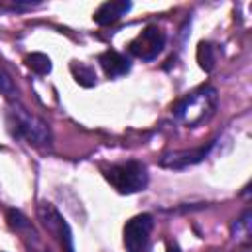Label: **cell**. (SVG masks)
Listing matches in <instances>:
<instances>
[{"mask_svg":"<svg viewBox=\"0 0 252 252\" xmlns=\"http://www.w3.org/2000/svg\"><path fill=\"white\" fill-rule=\"evenodd\" d=\"M215 108H217V91L207 85L177 100L173 106V116L181 120L185 126L195 128L197 124L209 120L215 114Z\"/></svg>","mask_w":252,"mask_h":252,"instance_id":"obj_1","label":"cell"},{"mask_svg":"<svg viewBox=\"0 0 252 252\" xmlns=\"http://www.w3.org/2000/svg\"><path fill=\"white\" fill-rule=\"evenodd\" d=\"M104 177L122 195H134L138 191H144L150 181L148 167L136 159L110 165L108 169H104Z\"/></svg>","mask_w":252,"mask_h":252,"instance_id":"obj_2","label":"cell"},{"mask_svg":"<svg viewBox=\"0 0 252 252\" xmlns=\"http://www.w3.org/2000/svg\"><path fill=\"white\" fill-rule=\"evenodd\" d=\"M10 124L16 128V134L24 138L28 144L33 146H49L51 144V130L45 120L35 114H30L22 106H14L10 110Z\"/></svg>","mask_w":252,"mask_h":252,"instance_id":"obj_3","label":"cell"},{"mask_svg":"<svg viewBox=\"0 0 252 252\" xmlns=\"http://www.w3.org/2000/svg\"><path fill=\"white\" fill-rule=\"evenodd\" d=\"M165 41H167L165 32L161 28H158L156 24H150L128 43V49L134 57H138L142 61H154L163 51Z\"/></svg>","mask_w":252,"mask_h":252,"instance_id":"obj_4","label":"cell"},{"mask_svg":"<svg viewBox=\"0 0 252 252\" xmlns=\"http://www.w3.org/2000/svg\"><path fill=\"white\" fill-rule=\"evenodd\" d=\"M37 217H39L41 224L49 230V234L57 238V242L61 244L63 252H75L73 230H71L69 222L61 217V213H59L51 203H39V207H37Z\"/></svg>","mask_w":252,"mask_h":252,"instance_id":"obj_5","label":"cell"},{"mask_svg":"<svg viewBox=\"0 0 252 252\" xmlns=\"http://www.w3.org/2000/svg\"><path fill=\"white\" fill-rule=\"evenodd\" d=\"M154 226V219L148 213H140L132 217L124 224V248L126 252H144L150 240V232Z\"/></svg>","mask_w":252,"mask_h":252,"instance_id":"obj_6","label":"cell"},{"mask_svg":"<svg viewBox=\"0 0 252 252\" xmlns=\"http://www.w3.org/2000/svg\"><path fill=\"white\" fill-rule=\"evenodd\" d=\"M211 148H213V142H209L207 146H201V148H193V150L171 152V154H165L159 163L163 167H169V169H185L189 165H195V163L203 161L209 156Z\"/></svg>","mask_w":252,"mask_h":252,"instance_id":"obj_7","label":"cell"},{"mask_svg":"<svg viewBox=\"0 0 252 252\" xmlns=\"http://www.w3.org/2000/svg\"><path fill=\"white\" fill-rule=\"evenodd\" d=\"M130 10H132V2H128V0H108V2H102L94 10L93 20L98 26H110V24L118 22L122 16H126Z\"/></svg>","mask_w":252,"mask_h":252,"instance_id":"obj_8","label":"cell"},{"mask_svg":"<svg viewBox=\"0 0 252 252\" xmlns=\"http://www.w3.org/2000/svg\"><path fill=\"white\" fill-rule=\"evenodd\" d=\"M98 63L102 67V71L106 73V77L110 79H118L122 75H126L132 69V63L126 55L114 51V49H106L98 55Z\"/></svg>","mask_w":252,"mask_h":252,"instance_id":"obj_9","label":"cell"},{"mask_svg":"<svg viewBox=\"0 0 252 252\" xmlns=\"http://www.w3.org/2000/svg\"><path fill=\"white\" fill-rule=\"evenodd\" d=\"M69 69H71L73 79H75L81 87H87V89H89V87H94V85H96V73H94V69H93L91 65L73 61Z\"/></svg>","mask_w":252,"mask_h":252,"instance_id":"obj_10","label":"cell"},{"mask_svg":"<svg viewBox=\"0 0 252 252\" xmlns=\"http://www.w3.org/2000/svg\"><path fill=\"white\" fill-rule=\"evenodd\" d=\"M197 63L205 73H211L215 69L217 53H215L213 43H209V41H201L199 43V47H197Z\"/></svg>","mask_w":252,"mask_h":252,"instance_id":"obj_11","label":"cell"},{"mask_svg":"<svg viewBox=\"0 0 252 252\" xmlns=\"http://www.w3.org/2000/svg\"><path fill=\"white\" fill-rule=\"evenodd\" d=\"M24 63L28 65V69H32L35 75H47V73H51V59L45 55V53H41V51H33V53H30L26 59H24Z\"/></svg>","mask_w":252,"mask_h":252,"instance_id":"obj_12","label":"cell"},{"mask_svg":"<svg viewBox=\"0 0 252 252\" xmlns=\"http://www.w3.org/2000/svg\"><path fill=\"white\" fill-rule=\"evenodd\" d=\"M0 94H4L8 100H16L18 98V87H16L12 75L2 65V61H0Z\"/></svg>","mask_w":252,"mask_h":252,"instance_id":"obj_13","label":"cell"},{"mask_svg":"<svg viewBox=\"0 0 252 252\" xmlns=\"http://www.w3.org/2000/svg\"><path fill=\"white\" fill-rule=\"evenodd\" d=\"M8 224H10L12 228H16V230H30V228H32L30 220H28L18 209H10V211H8Z\"/></svg>","mask_w":252,"mask_h":252,"instance_id":"obj_14","label":"cell"},{"mask_svg":"<svg viewBox=\"0 0 252 252\" xmlns=\"http://www.w3.org/2000/svg\"><path fill=\"white\" fill-rule=\"evenodd\" d=\"M39 4H41V2H12V4H0V8L22 12V10H32V8H37Z\"/></svg>","mask_w":252,"mask_h":252,"instance_id":"obj_15","label":"cell"},{"mask_svg":"<svg viewBox=\"0 0 252 252\" xmlns=\"http://www.w3.org/2000/svg\"><path fill=\"white\" fill-rule=\"evenodd\" d=\"M167 252H179L177 244H175V242H167Z\"/></svg>","mask_w":252,"mask_h":252,"instance_id":"obj_16","label":"cell"},{"mask_svg":"<svg viewBox=\"0 0 252 252\" xmlns=\"http://www.w3.org/2000/svg\"><path fill=\"white\" fill-rule=\"evenodd\" d=\"M45 252H49V250H45Z\"/></svg>","mask_w":252,"mask_h":252,"instance_id":"obj_17","label":"cell"},{"mask_svg":"<svg viewBox=\"0 0 252 252\" xmlns=\"http://www.w3.org/2000/svg\"><path fill=\"white\" fill-rule=\"evenodd\" d=\"M0 252H2V250H0Z\"/></svg>","mask_w":252,"mask_h":252,"instance_id":"obj_18","label":"cell"}]
</instances>
